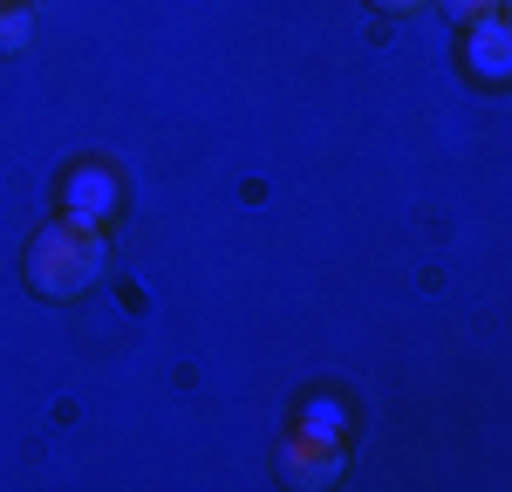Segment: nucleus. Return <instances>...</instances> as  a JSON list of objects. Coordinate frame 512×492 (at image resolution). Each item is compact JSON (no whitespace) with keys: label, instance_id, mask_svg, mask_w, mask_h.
<instances>
[{"label":"nucleus","instance_id":"8","mask_svg":"<svg viewBox=\"0 0 512 492\" xmlns=\"http://www.w3.org/2000/svg\"><path fill=\"white\" fill-rule=\"evenodd\" d=\"M369 7H383V14H410V7H424V0H369Z\"/></svg>","mask_w":512,"mask_h":492},{"label":"nucleus","instance_id":"6","mask_svg":"<svg viewBox=\"0 0 512 492\" xmlns=\"http://www.w3.org/2000/svg\"><path fill=\"white\" fill-rule=\"evenodd\" d=\"M28 35H35V14H28L21 0H0V55L28 48Z\"/></svg>","mask_w":512,"mask_h":492},{"label":"nucleus","instance_id":"3","mask_svg":"<svg viewBox=\"0 0 512 492\" xmlns=\"http://www.w3.org/2000/svg\"><path fill=\"white\" fill-rule=\"evenodd\" d=\"M465 69H472L485 89H499V82L512 76V28H506V14H478V21H465Z\"/></svg>","mask_w":512,"mask_h":492},{"label":"nucleus","instance_id":"7","mask_svg":"<svg viewBox=\"0 0 512 492\" xmlns=\"http://www.w3.org/2000/svg\"><path fill=\"white\" fill-rule=\"evenodd\" d=\"M506 0H444V14L451 21H478V14H499Z\"/></svg>","mask_w":512,"mask_h":492},{"label":"nucleus","instance_id":"5","mask_svg":"<svg viewBox=\"0 0 512 492\" xmlns=\"http://www.w3.org/2000/svg\"><path fill=\"white\" fill-rule=\"evenodd\" d=\"M294 431L301 438H321V445H349V410L335 404V397H308L301 417H294Z\"/></svg>","mask_w":512,"mask_h":492},{"label":"nucleus","instance_id":"4","mask_svg":"<svg viewBox=\"0 0 512 492\" xmlns=\"http://www.w3.org/2000/svg\"><path fill=\"white\" fill-rule=\"evenodd\" d=\"M280 472H287V486H335V479H342V445H321V438L287 431V445H280Z\"/></svg>","mask_w":512,"mask_h":492},{"label":"nucleus","instance_id":"2","mask_svg":"<svg viewBox=\"0 0 512 492\" xmlns=\"http://www.w3.org/2000/svg\"><path fill=\"white\" fill-rule=\"evenodd\" d=\"M117 205H123V178L103 158H82V164L62 171V219H76V226H110Z\"/></svg>","mask_w":512,"mask_h":492},{"label":"nucleus","instance_id":"1","mask_svg":"<svg viewBox=\"0 0 512 492\" xmlns=\"http://www.w3.org/2000/svg\"><path fill=\"white\" fill-rule=\"evenodd\" d=\"M110 267V240L103 226H76V219H48L35 240H28V281L55 301H69Z\"/></svg>","mask_w":512,"mask_h":492}]
</instances>
